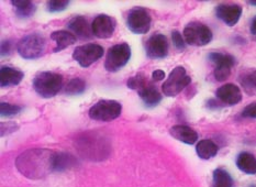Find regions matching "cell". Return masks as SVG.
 <instances>
[{"label":"cell","mask_w":256,"mask_h":187,"mask_svg":"<svg viewBox=\"0 0 256 187\" xmlns=\"http://www.w3.org/2000/svg\"><path fill=\"white\" fill-rule=\"evenodd\" d=\"M55 154L48 148H31L16 158V166L26 178H42L54 170Z\"/></svg>","instance_id":"cell-1"},{"label":"cell","mask_w":256,"mask_h":187,"mask_svg":"<svg viewBox=\"0 0 256 187\" xmlns=\"http://www.w3.org/2000/svg\"><path fill=\"white\" fill-rule=\"evenodd\" d=\"M63 87V76L53 72H41L33 80V88L43 98L58 95Z\"/></svg>","instance_id":"cell-2"},{"label":"cell","mask_w":256,"mask_h":187,"mask_svg":"<svg viewBox=\"0 0 256 187\" xmlns=\"http://www.w3.org/2000/svg\"><path fill=\"white\" fill-rule=\"evenodd\" d=\"M46 48V41L38 33H31L22 38L18 42L16 50L22 58L26 60H34L41 58Z\"/></svg>","instance_id":"cell-3"},{"label":"cell","mask_w":256,"mask_h":187,"mask_svg":"<svg viewBox=\"0 0 256 187\" xmlns=\"http://www.w3.org/2000/svg\"><path fill=\"white\" fill-rule=\"evenodd\" d=\"M131 58V48L128 43L116 44L112 48H109L106 56L104 68L110 73H114L121 70L124 66L129 62Z\"/></svg>","instance_id":"cell-4"},{"label":"cell","mask_w":256,"mask_h":187,"mask_svg":"<svg viewBox=\"0 0 256 187\" xmlns=\"http://www.w3.org/2000/svg\"><path fill=\"white\" fill-rule=\"evenodd\" d=\"M190 82L192 78L187 75L186 70L182 66H177L170 72L168 78L163 84V92L168 97H175L190 84Z\"/></svg>","instance_id":"cell-5"},{"label":"cell","mask_w":256,"mask_h":187,"mask_svg":"<svg viewBox=\"0 0 256 187\" xmlns=\"http://www.w3.org/2000/svg\"><path fill=\"white\" fill-rule=\"evenodd\" d=\"M184 38L189 46H204L212 40V32L206 24L192 22L184 30Z\"/></svg>","instance_id":"cell-6"},{"label":"cell","mask_w":256,"mask_h":187,"mask_svg":"<svg viewBox=\"0 0 256 187\" xmlns=\"http://www.w3.org/2000/svg\"><path fill=\"white\" fill-rule=\"evenodd\" d=\"M122 106L116 100H100L89 109V117L97 121H111L119 117Z\"/></svg>","instance_id":"cell-7"},{"label":"cell","mask_w":256,"mask_h":187,"mask_svg":"<svg viewBox=\"0 0 256 187\" xmlns=\"http://www.w3.org/2000/svg\"><path fill=\"white\" fill-rule=\"evenodd\" d=\"M152 18L148 11L142 7H136L129 11L126 16V26L136 34L148 33L151 28Z\"/></svg>","instance_id":"cell-8"},{"label":"cell","mask_w":256,"mask_h":187,"mask_svg":"<svg viewBox=\"0 0 256 187\" xmlns=\"http://www.w3.org/2000/svg\"><path fill=\"white\" fill-rule=\"evenodd\" d=\"M104 52V48L99 44L88 43L85 46H77L74 50L73 58L82 68H88L94 62H97L99 58H102Z\"/></svg>","instance_id":"cell-9"},{"label":"cell","mask_w":256,"mask_h":187,"mask_svg":"<svg viewBox=\"0 0 256 187\" xmlns=\"http://www.w3.org/2000/svg\"><path fill=\"white\" fill-rule=\"evenodd\" d=\"M146 51L150 58H163L168 53V38L155 33L148 38L146 44Z\"/></svg>","instance_id":"cell-10"},{"label":"cell","mask_w":256,"mask_h":187,"mask_svg":"<svg viewBox=\"0 0 256 187\" xmlns=\"http://www.w3.org/2000/svg\"><path fill=\"white\" fill-rule=\"evenodd\" d=\"M116 22L112 16L107 14H99L92 21V34L99 38H108L114 34Z\"/></svg>","instance_id":"cell-11"},{"label":"cell","mask_w":256,"mask_h":187,"mask_svg":"<svg viewBox=\"0 0 256 187\" xmlns=\"http://www.w3.org/2000/svg\"><path fill=\"white\" fill-rule=\"evenodd\" d=\"M216 16L228 26H234L240 20L242 14V7L238 4H221L216 7Z\"/></svg>","instance_id":"cell-12"},{"label":"cell","mask_w":256,"mask_h":187,"mask_svg":"<svg viewBox=\"0 0 256 187\" xmlns=\"http://www.w3.org/2000/svg\"><path fill=\"white\" fill-rule=\"evenodd\" d=\"M216 97H218L220 100L226 104H236L242 100V92L236 85L234 84H226L221 86L218 90L216 92Z\"/></svg>","instance_id":"cell-13"},{"label":"cell","mask_w":256,"mask_h":187,"mask_svg":"<svg viewBox=\"0 0 256 187\" xmlns=\"http://www.w3.org/2000/svg\"><path fill=\"white\" fill-rule=\"evenodd\" d=\"M170 134L176 140L186 143V144H194L198 140V134L194 129L187 126L177 124L172 126Z\"/></svg>","instance_id":"cell-14"},{"label":"cell","mask_w":256,"mask_h":187,"mask_svg":"<svg viewBox=\"0 0 256 187\" xmlns=\"http://www.w3.org/2000/svg\"><path fill=\"white\" fill-rule=\"evenodd\" d=\"M24 74L21 70L10 68V66H2L0 70V85L2 87H11L20 84Z\"/></svg>","instance_id":"cell-15"},{"label":"cell","mask_w":256,"mask_h":187,"mask_svg":"<svg viewBox=\"0 0 256 187\" xmlns=\"http://www.w3.org/2000/svg\"><path fill=\"white\" fill-rule=\"evenodd\" d=\"M68 26L77 38H82V40L92 38V26L88 24V22L84 16H75V18H73L68 22Z\"/></svg>","instance_id":"cell-16"},{"label":"cell","mask_w":256,"mask_h":187,"mask_svg":"<svg viewBox=\"0 0 256 187\" xmlns=\"http://www.w3.org/2000/svg\"><path fill=\"white\" fill-rule=\"evenodd\" d=\"M138 95H140L143 102L146 104L148 107L156 106L162 100V96L158 92V88L155 87L152 82H148L142 90H138Z\"/></svg>","instance_id":"cell-17"},{"label":"cell","mask_w":256,"mask_h":187,"mask_svg":"<svg viewBox=\"0 0 256 187\" xmlns=\"http://www.w3.org/2000/svg\"><path fill=\"white\" fill-rule=\"evenodd\" d=\"M51 38L53 41L56 42V46L54 48V52H60L62 50L68 48L70 46H73L76 42V36L68 31L60 30L55 31L51 34Z\"/></svg>","instance_id":"cell-18"},{"label":"cell","mask_w":256,"mask_h":187,"mask_svg":"<svg viewBox=\"0 0 256 187\" xmlns=\"http://www.w3.org/2000/svg\"><path fill=\"white\" fill-rule=\"evenodd\" d=\"M236 165L244 173L256 174V158L251 153L242 152L238 154Z\"/></svg>","instance_id":"cell-19"},{"label":"cell","mask_w":256,"mask_h":187,"mask_svg":"<svg viewBox=\"0 0 256 187\" xmlns=\"http://www.w3.org/2000/svg\"><path fill=\"white\" fill-rule=\"evenodd\" d=\"M196 151L200 158L209 160L211 158L216 156V154L218 153V146H216L214 141H211L209 139H204L198 142V144L196 146Z\"/></svg>","instance_id":"cell-20"},{"label":"cell","mask_w":256,"mask_h":187,"mask_svg":"<svg viewBox=\"0 0 256 187\" xmlns=\"http://www.w3.org/2000/svg\"><path fill=\"white\" fill-rule=\"evenodd\" d=\"M76 160L68 153H56L54 158V170H65L76 165Z\"/></svg>","instance_id":"cell-21"},{"label":"cell","mask_w":256,"mask_h":187,"mask_svg":"<svg viewBox=\"0 0 256 187\" xmlns=\"http://www.w3.org/2000/svg\"><path fill=\"white\" fill-rule=\"evenodd\" d=\"M14 7V11L19 18H30L36 12V6L32 2H11Z\"/></svg>","instance_id":"cell-22"},{"label":"cell","mask_w":256,"mask_h":187,"mask_svg":"<svg viewBox=\"0 0 256 187\" xmlns=\"http://www.w3.org/2000/svg\"><path fill=\"white\" fill-rule=\"evenodd\" d=\"M212 187H233V180L226 170L216 168L214 172Z\"/></svg>","instance_id":"cell-23"},{"label":"cell","mask_w":256,"mask_h":187,"mask_svg":"<svg viewBox=\"0 0 256 187\" xmlns=\"http://www.w3.org/2000/svg\"><path fill=\"white\" fill-rule=\"evenodd\" d=\"M209 58L211 62L216 64V66H228V68H233L236 64V60L230 54H224V53H211L209 55Z\"/></svg>","instance_id":"cell-24"},{"label":"cell","mask_w":256,"mask_h":187,"mask_svg":"<svg viewBox=\"0 0 256 187\" xmlns=\"http://www.w3.org/2000/svg\"><path fill=\"white\" fill-rule=\"evenodd\" d=\"M241 85L246 88V90H256V70H246L240 75Z\"/></svg>","instance_id":"cell-25"},{"label":"cell","mask_w":256,"mask_h":187,"mask_svg":"<svg viewBox=\"0 0 256 187\" xmlns=\"http://www.w3.org/2000/svg\"><path fill=\"white\" fill-rule=\"evenodd\" d=\"M86 90V82L82 80V78H73L70 80L68 85L65 87V94L68 95H80V94L84 92Z\"/></svg>","instance_id":"cell-26"},{"label":"cell","mask_w":256,"mask_h":187,"mask_svg":"<svg viewBox=\"0 0 256 187\" xmlns=\"http://www.w3.org/2000/svg\"><path fill=\"white\" fill-rule=\"evenodd\" d=\"M148 82V78L146 77V75L142 74V73H138L136 74V76L131 77V78H129V80H128L126 85L129 88H131V90H142V88L146 86Z\"/></svg>","instance_id":"cell-27"},{"label":"cell","mask_w":256,"mask_h":187,"mask_svg":"<svg viewBox=\"0 0 256 187\" xmlns=\"http://www.w3.org/2000/svg\"><path fill=\"white\" fill-rule=\"evenodd\" d=\"M22 110L20 106H16V104H11L7 102H2L0 104V112H2V117H14L16 116Z\"/></svg>","instance_id":"cell-28"},{"label":"cell","mask_w":256,"mask_h":187,"mask_svg":"<svg viewBox=\"0 0 256 187\" xmlns=\"http://www.w3.org/2000/svg\"><path fill=\"white\" fill-rule=\"evenodd\" d=\"M231 74V68H228V66H216L214 70V77L216 80L224 82Z\"/></svg>","instance_id":"cell-29"},{"label":"cell","mask_w":256,"mask_h":187,"mask_svg":"<svg viewBox=\"0 0 256 187\" xmlns=\"http://www.w3.org/2000/svg\"><path fill=\"white\" fill-rule=\"evenodd\" d=\"M70 2H64V0H60V2H48V10L50 12H58V11H63L68 7Z\"/></svg>","instance_id":"cell-30"},{"label":"cell","mask_w":256,"mask_h":187,"mask_svg":"<svg viewBox=\"0 0 256 187\" xmlns=\"http://www.w3.org/2000/svg\"><path fill=\"white\" fill-rule=\"evenodd\" d=\"M172 42H174V46L178 50H184L185 48V41H184L182 36L180 34L178 31H174L172 33Z\"/></svg>","instance_id":"cell-31"},{"label":"cell","mask_w":256,"mask_h":187,"mask_svg":"<svg viewBox=\"0 0 256 187\" xmlns=\"http://www.w3.org/2000/svg\"><path fill=\"white\" fill-rule=\"evenodd\" d=\"M243 117H248V118H256V102L250 104L248 106H246L243 110Z\"/></svg>","instance_id":"cell-32"},{"label":"cell","mask_w":256,"mask_h":187,"mask_svg":"<svg viewBox=\"0 0 256 187\" xmlns=\"http://www.w3.org/2000/svg\"><path fill=\"white\" fill-rule=\"evenodd\" d=\"M19 126H16L14 122H2V136H4L6 134H11V132H14Z\"/></svg>","instance_id":"cell-33"},{"label":"cell","mask_w":256,"mask_h":187,"mask_svg":"<svg viewBox=\"0 0 256 187\" xmlns=\"http://www.w3.org/2000/svg\"><path fill=\"white\" fill-rule=\"evenodd\" d=\"M11 46H12L11 42H9V41L2 42V56H4V55L9 54L11 52Z\"/></svg>","instance_id":"cell-34"},{"label":"cell","mask_w":256,"mask_h":187,"mask_svg":"<svg viewBox=\"0 0 256 187\" xmlns=\"http://www.w3.org/2000/svg\"><path fill=\"white\" fill-rule=\"evenodd\" d=\"M152 77H153L154 80H158V82L162 80L165 78V73L162 70H156L153 72Z\"/></svg>","instance_id":"cell-35"},{"label":"cell","mask_w":256,"mask_h":187,"mask_svg":"<svg viewBox=\"0 0 256 187\" xmlns=\"http://www.w3.org/2000/svg\"><path fill=\"white\" fill-rule=\"evenodd\" d=\"M251 33L254 38H256V16L253 19L251 24Z\"/></svg>","instance_id":"cell-36"},{"label":"cell","mask_w":256,"mask_h":187,"mask_svg":"<svg viewBox=\"0 0 256 187\" xmlns=\"http://www.w3.org/2000/svg\"><path fill=\"white\" fill-rule=\"evenodd\" d=\"M250 4H253V6H256V2H250Z\"/></svg>","instance_id":"cell-37"},{"label":"cell","mask_w":256,"mask_h":187,"mask_svg":"<svg viewBox=\"0 0 256 187\" xmlns=\"http://www.w3.org/2000/svg\"><path fill=\"white\" fill-rule=\"evenodd\" d=\"M251 187H256V186H251Z\"/></svg>","instance_id":"cell-38"}]
</instances>
